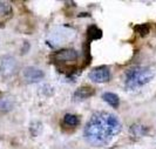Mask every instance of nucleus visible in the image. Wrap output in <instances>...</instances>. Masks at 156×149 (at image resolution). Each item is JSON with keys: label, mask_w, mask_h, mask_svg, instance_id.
<instances>
[{"label": "nucleus", "mask_w": 156, "mask_h": 149, "mask_svg": "<svg viewBox=\"0 0 156 149\" xmlns=\"http://www.w3.org/2000/svg\"><path fill=\"white\" fill-rule=\"evenodd\" d=\"M121 132V122L108 112H98L87 122L83 129L86 141L94 147L108 144Z\"/></svg>", "instance_id": "obj_1"}, {"label": "nucleus", "mask_w": 156, "mask_h": 149, "mask_svg": "<svg viewBox=\"0 0 156 149\" xmlns=\"http://www.w3.org/2000/svg\"><path fill=\"white\" fill-rule=\"evenodd\" d=\"M154 78V72L146 67H135L127 73L125 80L126 88L135 89L144 86Z\"/></svg>", "instance_id": "obj_2"}, {"label": "nucleus", "mask_w": 156, "mask_h": 149, "mask_svg": "<svg viewBox=\"0 0 156 149\" xmlns=\"http://www.w3.org/2000/svg\"><path fill=\"white\" fill-rule=\"evenodd\" d=\"M16 71H18V62L13 56L6 55L0 59V74L4 78H9L14 75Z\"/></svg>", "instance_id": "obj_3"}, {"label": "nucleus", "mask_w": 156, "mask_h": 149, "mask_svg": "<svg viewBox=\"0 0 156 149\" xmlns=\"http://www.w3.org/2000/svg\"><path fill=\"white\" fill-rule=\"evenodd\" d=\"M78 56L79 54L76 51H74L72 48H65V49H60V51L53 53L52 56H51V59L55 63H62L75 61L78 59Z\"/></svg>", "instance_id": "obj_4"}, {"label": "nucleus", "mask_w": 156, "mask_h": 149, "mask_svg": "<svg viewBox=\"0 0 156 149\" xmlns=\"http://www.w3.org/2000/svg\"><path fill=\"white\" fill-rule=\"evenodd\" d=\"M88 76L93 82H98V83L107 82L110 80V71L107 66H100L92 69Z\"/></svg>", "instance_id": "obj_5"}, {"label": "nucleus", "mask_w": 156, "mask_h": 149, "mask_svg": "<svg viewBox=\"0 0 156 149\" xmlns=\"http://www.w3.org/2000/svg\"><path fill=\"white\" fill-rule=\"evenodd\" d=\"M44 76H45L44 72L38 69V68H34V67H28L23 71V79L28 83L39 82L44 79Z\"/></svg>", "instance_id": "obj_6"}, {"label": "nucleus", "mask_w": 156, "mask_h": 149, "mask_svg": "<svg viewBox=\"0 0 156 149\" xmlns=\"http://www.w3.org/2000/svg\"><path fill=\"white\" fill-rule=\"evenodd\" d=\"M94 93H95V89H94L93 87L82 86L75 90L74 98H75L76 100H85L87 98H90L92 95H94Z\"/></svg>", "instance_id": "obj_7"}, {"label": "nucleus", "mask_w": 156, "mask_h": 149, "mask_svg": "<svg viewBox=\"0 0 156 149\" xmlns=\"http://www.w3.org/2000/svg\"><path fill=\"white\" fill-rule=\"evenodd\" d=\"M102 99L107 102L109 106H112L113 108H117L119 105H120V99L116 94L114 93H110V92H107V93H103L102 94Z\"/></svg>", "instance_id": "obj_8"}, {"label": "nucleus", "mask_w": 156, "mask_h": 149, "mask_svg": "<svg viewBox=\"0 0 156 149\" xmlns=\"http://www.w3.org/2000/svg\"><path fill=\"white\" fill-rule=\"evenodd\" d=\"M87 37L89 40H99L102 38V31L95 25H92L87 28Z\"/></svg>", "instance_id": "obj_9"}, {"label": "nucleus", "mask_w": 156, "mask_h": 149, "mask_svg": "<svg viewBox=\"0 0 156 149\" xmlns=\"http://www.w3.org/2000/svg\"><path fill=\"white\" fill-rule=\"evenodd\" d=\"M62 122L66 127H68V128H74V127L79 126L80 119H79L76 115H73V114H66V115L63 116Z\"/></svg>", "instance_id": "obj_10"}, {"label": "nucleus", "mask_w": 156, "mask_h": 149, "mask_svg": "<svg viewBox=\"0 0 156 149\" xmlns=\"http://www.w3.org/2000/svg\"><path fill=\"white\" fill-rule=\"evenodd\" d=\"M134 31L136 32L140 37H146V35H148L149 32H150V26L148 24H142V25H136L135 27H134Z\"/></svg>", "instance_id": "obj_11"}, {"label": "nucleus", "mask_w": 156, "mask_h": 149, "mask_svg": "<svg viewBox=\"0 0 156 149\" xmlns=\"http://www.w3.org/2000/svg\"><path fill=\"white\" fill-rule=\"evenodd\" d=\"M11 109V102L6 100H0V110H9Z\"/></svg>", "instance_id": "obj_12"}]
</instances>
